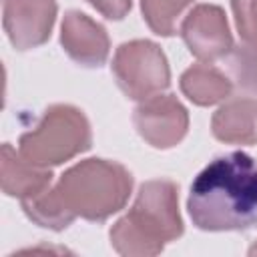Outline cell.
<instances>
[{
    "label": "cell",
    "mask_w": 257,
    "mask_h": 257,
    "mask_svg": "<svg viewBox=\"0 0 257 257\" xmlns=\"http://www.w3.org/2000/svg\"><path fill=\"white\" fill-rule=\"evenodd\" d=\"M112 74L118 88L139 102L161 94L171 84L169 60L151 40L122 42L112 56Z\"/></svg>",
    "instance_id": "cell-5"
},
{
    "label": "cell",
    "mask_w": 257,
    "mask_h": 257,
    "mask_svg": "<svg viewBox=\"0 0 257 257\" xmlns=\"http://www.w3.org/2000/svg\"><path fill=\"white\" fill-rule=\"evenodd\" d=\"M231 10L241 42L257 46V0H231Z\"/></svg>",
    "instance_id": "cell-16"
},
{
    "label": "cell",
    "mask_w": 257,
    "mask_h": 257,
    "mask_svg": "<svg viewBox=\"0 0 257 257\" xmlns=\"http://www.w3.org/2000/svg\"><path fill=\"white\" fill-rule=\"evenodd\" d=\"M183 231L179 187L169 179H153L139 187L128 213L112 225L110 245L124 257H153Z\"/></svg>",
    "instance_id": "cell-2"
},
{
    "label": "cell",
    "mask_w": 257,
    "mask_h": 257,
    "mask_svg": "<svg viewBox=\"0 0 257 257\" xmlns=\"http://www.w3.org/2000/svg\"><path fill=\"white\" fill-rule=\"evenodd\" d=\"M60 44L76 64L86 68L102 66L110 52V40L104 26L80 10H68L64 14Z\"/></svg>",
    "instance_id": "cell-9"
},
{
    "label": "cell",
    "mask_w": 257,
    "mask_h": 257,
    "mask_svg": "<svg viewBox=\"0 0 257 257\" xmlns=\"http://www.w3.org/2000/svg\"><path fill=\"white\" fill-rule=\"evenodd\" d=\"M0 183L8 197L28 199L52 185V171L38 167L16 153L10 143L2 145L0 153Z\"/></svg>",
    "instance_id": "cell-10"
},
{
    "label": "cell",
    "mask_w": 257,
    "mask_h": 257,
    "mask_svg": "<svg viewBox=\"0 0 257 257\" xmlns=\"http://www.w3.org/2000/svg\"><path fill=\"white\" fill-rule=\"evenodd\" d=\"M249 255H257V243H255V245L249 249Z\"/></svg>",
    "instance_id": "cell-18"
},
{
    "label": "cell",
    "mask_w": 257,
    "mask_h": 257,
    "mask_svg": "<svg viewBox=\"0 0 257 257\" xmlns=\"http://www.w3.org/2000/svg\"><path fill=\"white\" fill-rule=\"evenodd\" d=\"M56 0H6L2 26L16 50H32L50 38L56 20Z\"/></svg>",
    "instance_id": "cell-8"
},
{
    "label": "cell",
    "mask_w": 257,
    "mask_h": 257,
    "mask_svg": "<svg viewBox=\"0 0 257 257\" xmlns=\"http://www.w3.org/2000/svg\"><path fill=\"white\" fill-rule=\"evenodd\" d=\"M86 2L108 20H122L133 6V0H86Z\"/></svg>",
    "instance_id": "cell-17"
},
{
    "label": "cell",
    "mask_w": 257,
    "mask_h": 257,
    "mask_svg": "<svg viewBox=\"0 0 257 257\" xmlns=\"http://www.w3.org/2000/svg\"><path fill=\"white\" fill-rule=\"evenodd\" d=\"M54 189L74 217L100 223L126 205L133 175L116 161L86 159L66 169Z\"/></svg>",
    "instance_id": "cell-3"
},
{
    "label": "cell",
    "mask_w": 257,
    "mask_h": 257,
    "mask_svg": "<svg viewBox=\"0 0 257 257\" xmlns=\"http://www.w3.org/2000/svg\"><path fill=\"white\" fill-rule=\"evenodd\" d=\"M92 133L84 112L72 104L48 106L36 126L18 139V151L30 163L50 169L90 149Z\"/></svg>",
    "instance_id": "cell-4"
},
{
    "label": "cell",
    "mask_w": 257,
    "mask_h": 257,
    "mask_svg": "<svg viewBox=\"0 0 257 257\" xmlns=\"http://www.w3.org/2000/svg\"><path fill=\"white\" fill-rule=\"evenodd\" d=\"M187 209L201 231L257 229V161L241 151L213 159L195 177Z\"/></svg>",
    "instance_id": "cell-1"
},
{
    "label": "cell",
    "mask_w": 257,
    "mask_h": 257,
    "mask_svg": "<svg viewBox=\"0 0 257 257\" xmlns=\"http://www.w3.org/2000/svg\"><path fill=\"white\" fill-rule=\"evenodd\" d=\"M213 137L227 145H257V100L231 98L211 118Z\"/></svg>",
    "instance_id": "cell-11"
},
{
    "label": "cell",
    "mask_w": 257,
    "mask_h": 257,
    "mask_svg": "<svg viewBox=\"0 0 257 257\" xmlns=\"http://www.w3.org/2000/svg\"><path fill=\"white\" fill-rule=\"evenodd\" d=\"M189 52L201 62H213L233 50V36L221 6L197 4L181 24Z\"/></svg>",
    "instance_id": "cell-7"
},
{
    "label": "cell",
    "mask_w": 257,
    "mask_h": 257,
    "mask_svg": "<svg viewBox=\"0 0 257 257\" xmlns=\"http://www.w3.org/2000/svg\"><path fill=\"white\" fill-rule=\"evenodd\" d=\"M20 203H22V211L26 213V217L44 229L62 231L76 219L64 207V203L60 201V197L52 185L28 199H22Z\"/></svg>",
    "instance_id": "cell-13"
},
{
    "label": "cell",
    "mask_w": 257,
    "mask_h": 257,
    "mask_svg": "<svg viewBox=\"0 0 257 257\" xmlns=\"http://www.w3.org/2000/svg\"><path fill=\"white\" fill-rule=\"evenodd\" d=\"M193 0H141L143 18L149 28L159 36L175 34L177 20Z\"/></svg>",
    "instance_id": "cell-14"
},
{
    "label": "cell",
    "mask_w": 257,
    "mask_h": 257,
    "mask_svg": "<svg viewBox=\"0 0 257 257\" xmlns=\"http://www.w3.org/2000/svg\"><path fill=\"white\" fill-rule=\"evenodd\" d=\"M181 92L199 106H211L223 102L231 96L233 84L231 80L209 62H199L189 66L179 80Z\"/></svg>",
    "instance_id": "cell-12"
},
{
    "label": "cell",
    "mask_w": 257,
    "mask_h": 257,
    "mask_svg": "<svg viewBox=\"0 0 257 257\" xmlns=\"http://www.w3.org/2000/svg\"><path fill=\"white\" fill-rule=\"evenodd\" d=\"M227 56L235 84L249 94H257V46L241 42L239 46H233Z\"/></svg>",
    "instance_id": "cell-15"
},
{
    "label": "cell",
    "mask_w": 257,
    "mask_h": 257,
    "mask_svg": "<svg viewBox=\"0 0 257 257\" xmlns=\"http://www.w3.org/2000/svg\"><path fill=\"white\" fill-rule=\"evenodd\" d=\"M133 122L145 143L155 149L177 147L189 131V112L175 94H155L141 100Z\"/></svg>",
    "instance_id": "cell-6"
}]
</instances>
